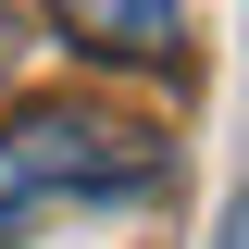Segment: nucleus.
<instances>
[{"label": "nucleus", "mask_w": 249, "mask_h": 249, "mask_svg": "<svg viewBox=\"0 0 249 249\" xmlns=\"http://www.w3.org/2000/svg\"><path fill=\"white\" fill-rule=\"evenodd\" d=\"M137 187H162V137L124 112L37 100L0 124V224H25L37 199H137Z\"/></svg>", "instance_id": "1"}, {"label": "nucleus", "mask_w": 249, "mask_h": 249, "mask_svg": "<svg viewBox=\"0 0 249 249\" xmlns=\"http://www.w3.org/2000/svg\"><path fill=\"white\" fill-rule=\"evenodd\" d=\"M62 37H88L112 62H162L175 50V0H62Z\"/></svg>", "instance_id": "2"}, {"label": "nucleus", "mask_w": 249, "mask_h": 249, "mask_svg": "<svg viewBox=\"0 0 249 249\" xmlns=\"http://www.w3.org/2000/svg\"><path fill=\"white\" fill-rule=\"evenodd\" d=\"M224 249H249V199H237V212H224Z\"/></svg>", "instance_id": "3"}, {"label": "nucleus", "mask_w": 249, "mask_h": 249, "mask_svg": "<svg viewBox=\"0 0 249 249\" xmlns=\"http://www.w3.org/2000/svg\"><path fill=\"white\" fill-rule=\"evenodd\" d=\"M0 62H13V13H0Z\"/></svg>", "instance_id": "4"}]
</instances>
